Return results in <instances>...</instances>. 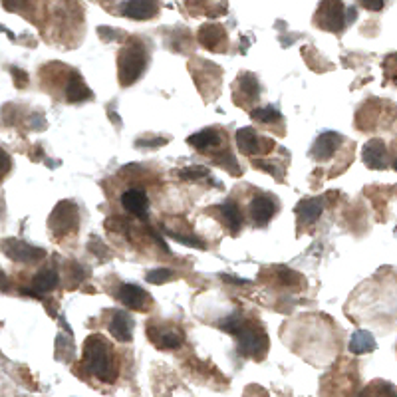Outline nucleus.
Returning <instances> with one entry per match:
<instances>
[{
	"label": "nucleus",
	"instance_id": "dca6fc26",
	"mask_svg": "<svg viewBox=\"0 0 397 397\" xmlns=\"http://www.w3.org/2000/svg\"><path fill=\"white\" fill-rule=\"evenodd\" d=\"M133 328H135V322H133L131 314H128L125 310H111L109 312L108 330L118 342H131Z\"/></svg>",
	"mask_w": 397,
	"mask_h": 397
},
{
	"label": "nucleus",
	"instance_id": "9b49d317",
	"mask_svg": "<svg viewBox=\"0 0 397 397\" xmlns=\"http://www.w3.org/2000/svg\"><path fill=\"white\" fill-rule=\"evenodd\" d=\"M113 14L129 20H151L159 14V0H119Z\"/></svg>",
	"mask_w": 397,
	"mask_h": 397
},
{
	"label": "nucleus",
	"instance_id": "b1692460",
	"mask_svg": "<svg viewBox=\"0 0 397 397\" xmlns=\"http://www.w3.org/2000/svg\"><path fill=\"white\" fill-rule=\"evenodd\" d=\"M171 278H173V272L169 268H159V270L147 272V282H151V284H165Z\"/></svg>",
	"mask_w": 397,
	"mask_h": 397
},
{
	"label": "nucleus",
	"instance_id": "2eb2a0df",
	"mask_svg": "<svg viewBox=\"0 0 397 397\" xmlns=\"http://www.w3.org/2000/svg\"><path fill=\"white\" fill-rule=\"evenodd\" d=\"M121 207L128 211L129 215L145 220L149 215V197L143 189L131 187L121 193Z\"/></svg>",
	"mask_w": 397,
	"mask_h": 397
},
{
	"label": "nucleus",
	"instance_id": "6ab92c4d",
	"mask_svg": "<svg viewBox=\"0 0 397 397\" xmlns=\"http://www.w3.org/2000/svg\"><path fill=\"white\" fill-rule=\"evenodd\" d=\"M58 282L60 276L54 268H42L38 274L32 278L30 288H32L34 294H46V292H52L54 288L58 286Z\"/></svg>",
	"mask_w": 397,
	"mask_h": 397
},
{
	"label": "nucleus",
	"instance_id": "ddd939ff",
	"mask_svg": "<svg viewBox=\"0 0 397 397\" xmlns=\"http://www.w3.org/2000/svg\"><path fill=\"white\" fill-rule=\"evenodd\" d=\"M211 215H215V217H217L218 220L228 228V233H230L233 237L240 235V228H242L245 218H242V211H240V207H238L237 201L228 198V201H225L223 205L211 207Z\"/></svg>",
	"mask_w": 397,
	"mask_h": 397
},
{
	"label": "nucleus",
	"instance_id": "5701e85b",
	"mask_svg": "<svg viewBox=\"0 0 397 397\" xmlns=\"http://www.w3.org/2000/svg\"><path fill=\"white\" fill-rule=\"evenodd\" d=\"M183 181H195V179H208V169L205 167H185L177 173Z\"/></svg>",
	"mask_w": 397,
	"mask_h": 397
},
{
	"label": "nucleus",
	"instance_id": "4be33fe9",
	"mask_svg": "<svg viewBox=\"0 0 397 397\" xmlns=\"http://www.w3.org/2000/svg\"><path fill=\"white\" fill-rule=\"evenodd\" d=\"M384 79L397 88V54H389L384 60Z\"/></svg>",
	"mask_w": 397,
	"mask_h": 397
},
{
	"label": "nucleus",
	"instance_id": "423d86ee",
	"mask_svg": "<svg viewBox=\"0 0 397 397\" xmlns=\"http://www.w3.org/2000/svg\"><path fill=\"white\" fill-rule=\"evenodd\" d=\"M235 141H237V149L247 155V157H258V155H267L274 149V141L262 133H258V129L255 128H242L238 129L237 135H235Z\"/></svg>",
	"mask_w": 397,
	"mask_h": 397
},
{
	"label": "nucleus",
	"instance_id": "393cba45",
	"mask_svg": "<svg viewBox=\"0 0 397 397\" xmlns=\"http://www.w3.org/2000/svg\"><path fill=\"white\" fill-rule=\"evenodd\" d=\"M364 9L367 10H374V12H377V10L384 9V4H386V0H357Z\"/></svg>",
	"mask_w": 397,
	"mask_h": 397
},
{
	"label": "nucleus",
	"instance_id": "39448f33",
	"mask_svg": "<svg viewBox=\"0 0 397 397\" xmlns=\"http://www.w3.org/2000/svg\"><path fill=\"white\" fill-rule=\"evenodd\" d=\"M48 230L50 235L56 238L58 242H62L64 238H68L69 235L78 233L79 211L78 207H76V203H72V201H62V203H58L48 218Z\"/></svg>",
	"mask_w": 397,
	"mask_h": 397
},
{
	"label": "nucleus",
	"instance_id": "f3484780",
	"mask_svg": "<svg viewBox=\"0 0 397 397\" xmlns=\"http://www.w3.org/2000/svg\"><path fill=\"white\" fill-rule=\"evenodd\" d=\"M198 42L211 52H227L228 36L220 24H205L198 30Z\"/></svg>",
	"mask_w": 397,
	"mask_h": 397
},
{
	"label": "nucleus",
	"instance_id": "412c9836",
	"mask_svg": "<svg viewBox=\"0 0 397 397\" xmlns=\"http://www.w3.org/2000/svg\"><path fill=\"white\" fill-rule=\"evenodd\" d=\"M350 352L352 354H371L374 350H376V340L374 336L369 334V332H364V330H357L352 334L350 337Z\"/></svg>",
	"mask_w": 397,
	"mask_h": 397
},
{
	"label": "nucleus",
	"instance_id": "a878e982",
	"mask_svg": "<svg viewBox=\"0 0 397 397\" xmlns=\"http://www.w3.org/2000/svg\"><path fill=\"white\" fill-rule=\"evenodd\" d=\"M391 167H393V169H396V171H397V157L393 159V161H391Z\"/></svg>",
	"mask_w": 397,
	"mask_h": 397
},
{
	"label": "nucleus",
	"instance_id": "aec40b11",
	"mask_svg": "<svg viewBox=\"0 0 397 397\" xmlns=\"http://www.w3.org/2000/svg\"><path fill=\"white\" fill-rule=\"evenodd\" d=\"M250 118L255 119L257 123H260V125H270V128H282L284 125L282 113L276 108H272V106L250 109Z\"/></svg>",
	"mask_w": 397,
	"mask_h": 397
},
{
	"label": "nucleus",
	"instance_id": "7ed1b4c3",
	"mask_svg": "<svg viewBox=\"0 0 397 397\" xmlns=\"http://www.w3.org/2000/svg\"><path fill=\"white\" fill-rule=\"evenodd\" d=\"M149 64V48L141 38L125 40L118 54V78L121 88L133 86L147 69Z\"/></svg>",
	"mask_w": 397,
	"mask_h": 397
},
{
	"label": "nucleus",
	"instance_id": "9d476101",
	"mask_svg": "<svg viewBox=\"0 0 397 397\" xmlns=\"http://www.w3.org/2000/svg\"><path fill=\"white\" fill-rule=\"evenodd\" d=\"M344 145H346V139L342 138L340 133H336V131H324L314 141L312 149H310V157L318 161V163H326L330 159L337 157Z\"/></svg>",
	"mask_w": 397,
	"mask_h": 397
},
{
	"label": "nucleus",
	"instance_id": "f257e3e1",
	"mask_svg": "<svg viewBox=\"0 0 397 397\" xmlns=\"http://www.w3.org/2000/svg\"><path fill=\"white\" fill-rule=\"evenodd\" d=\"M218 328L235 336L240 356L260 362L268 354L270 340H268L267 330L262 328L258 320H250V318L242 316L240 312H233L220 320Z\"/></svg>",
	"mask_w": 397,
	"mask_h": 397
},
{
	"label": "nucleus",
	"instance_id": "0eeeda50",
	"mask_svg": "<svg viewBox=\"0 0 397 397\" xmlns=\"http://www.w3.org/2000/svg\"><path fill=\"white\" fill-rule=\"evenodd\" d=\"M145 332H147L149 342L157 350H177L185 342V332L175 324L149 322Z\"/></svg>",
	"mask_w": 397,
	"mask_h": 397
},
{
	"label": "nucleus",
	"instance_id": "20e7f679",
	"mask_svg": "<svg viewBox=\"0 0 397 397\" xmlns=\"http://www.w3.org/2000/svg\"><path fill=\"white\" fill-rule=\"evenodd\" d=\"M356 10L346 9L342 0H322L314 14V24L324 32L342 34L354 22Z\"/></svg>",
	"mask_w": 397,
	"mask_h": 397
},
{
	"label": "nucleus",
	"instance_id": "f03ea898",
	"mask_svg": "<svg viewBox=\"0 0 397 397\" xmlns=\"http://www.w3.org/2000/svg\"><path fill=\"white\" fill-rule=\"evenodd\" d=\"M82 366L101 384H113L119 376V356L113 344L101 334L86 337L82 347Z\"/></svg>",
	"mask_w": 397,
	"mask_h": 397
},
{
	"label": "nucleus",
	"instance_id": "bb28decb",
	"mask_svg": "<svg viewBox=\"0 0 397 397\" xmlns=\"http://www.w3.org/2000/svg\"><path fill=\"white\" fill-rule=\"evenodd\" d=\"M393 213H396V215H397V203H396V207H393Z\"/></svg>",
	"mask_w": 397,
	"mask_h": 397
},
{
	"label": "nucleus",
	"instance_id": "1a4fd4ad",
	"mask_svg": "<svg viewBox=\"0 0 397 397\" xmlns=\"http://www.w3.org/2000/svg\"><path fill=\"white\" fill-rule=\"evenodd\" d=\"M258 99H260L258 78L250 72H242L233 84V101H235V106L242 109H250V106L257 104Z\"/></svg>",
	"mask_w": 397,
	"mask_h": 397
},
{
	"label": "nucleus",
	"instance_id": "a211bd4d",
	"mask_svg": "<svg viewBox=\"0 0 397 397\" xmlns=\"http://www.w3.org/2000/svg\"><path fill=\"white\" fill-rule=\"evenodd\" d=\"M322 211H324V198L322 197L302 198L296 205L298 228L314 225L318 218H320V215H322Z\"/></svg>",
	"mask_w": 397,
	"mask_h": 397
},
{
	"label": "nucleus",
	"instance_id": "4468645a",
	"mask_svg": "<svg viewBox=\"0 0 397 397\" xmlns=\"http://www.w3.org/2000/svg\"><path fill=\"white\" fill-rule=\"evenodd\" d=\"M362 159L366 163V167L374 169V171H384L391 163H389V149H387L384 139H369L364 149H362Z\"/></svg>",
	"mask_w": 397,
	"mask_h": 397
},
{
	"label": "nucleus",
	"instance_id": "6e6552de",
	"mask_svg": "<svg viewBox=\"0 0 397 397\" xmlns=\"http://www.w3.org/2000/svg\"><path fill=\"white\" fill-rule=\"evenodd\" d=\"M280 203L274 195L270 193H257L252 195V198L248 201V218H250V225L255 227H267L272 218L276 217Z\"/></svg>",
	"mask_w": 397,
	"mask_h": 397
},
{
	"label": "nucleus",
	"instance_id": "f8f14e48",
	"mask_svg": "<svg viewBox=\"0 0 397 397\" xmlns=\"http://www.w3.org/2000/svg\"><path fill=\"white\" fill-rule=\"evenodd\" d=\"M118 300L129 310L135 312H149L153 306V298L147 290L139 288L138 284H121L118 290Z\"/></svg>",
	"mask_w": 397,
	"mask_h": 397
}]
</instances>
